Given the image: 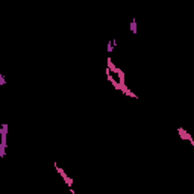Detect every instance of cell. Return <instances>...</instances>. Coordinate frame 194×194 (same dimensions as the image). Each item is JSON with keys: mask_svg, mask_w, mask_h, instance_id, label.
I'll return each mask as SVG.
<instances>
[{"mask_svg": "<svg viewBox=\"0 0 194 194\" xmlns=\"http://www.w3.org/2000/svg\"><path fill=\"white\" fill-rule=\"evenodd\" d=\"M130 32H132L134 35L137 34V21H135V20H132V21H130Z\"/></svg>", "mask_w": 194, "mask_h": 194, "instance_id": "cell-2", "label": "cell"}, {"mask_svg": "<svg viewBox=\"0 0 194 194\" xmlns=\"http://www.w3.org/2000/svg\"><path fill=\"white\" fill-rule=\"evenodd\" d=\"M177 132H179V137H180L182 140H188V141H190V142H191V144L194 146L193 137H191V135H190V134H188L187 130H185V129H182V127H177Z\"/></svg>", "mask_w": 194, "mask_h": 194, "instance_id": "cell-1", "label": "cell"}, {"mask_svg": "<svg viewBox=\"0 0 194 194\" xmlns=\"http://www.w3.org/2000/svg\"><path fill=\"white\" fill-rule=\"evenodd\" d=\"M0 85H6V80H5V76L0 73Z\"/></svg>", "mask_w": 194, "mask_h": 194, "instance_id": "cell-3", "label": "cell"}]
</instances>
